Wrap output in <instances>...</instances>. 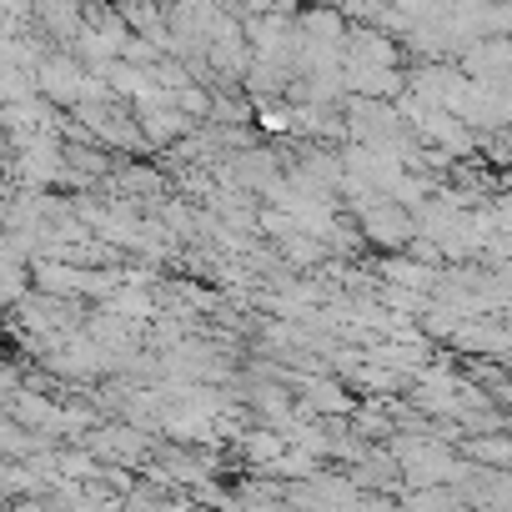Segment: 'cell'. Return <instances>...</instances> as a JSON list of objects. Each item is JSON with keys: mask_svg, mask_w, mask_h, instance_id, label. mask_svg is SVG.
I'll return each instance as SVG.
<instances>
[{"mask_svg": "<svg viewBox=\"0 0 512 512\" xmlns=\"http://www.w3.org/2000/svg\"><path fill=\"white\" fill-rule=\"evenodd\" d=\"M297 392H302V412L312 417H337V412H357L347 387L337 377H297Z\"/></svg>", "mask_w": 512, "mask_h": 512, "instance_id": "obj_2", "label": "cell"}, {"mask_svg": "<svg viewBox=\"0 0 512 512\" xmlns=\"http://www.w3.org/2000/svg\"><path fill=\"white\" fill-rule=\"evenodd\" d=\"M387 282H392V292H432L437 287V272L427 267V262H417V256H387V262L377 267Z\"/></svg>", "mask_w": 512, "mask_h": 512, "instance_id": "obj_3", "label": "cell"}, {"mask_svg": "<svg viewBox=\"0 0 512 512\" xmlns=\"http://www.w3.org/2000/svg\"><path fill=\"white\" fill-rule=\"evenodd\" d=\"M91 447H96V457H106V462H141L146 452H151V442L136 432V427H111V432H91Z\"/></svg>", "mask_w": 512, "mask_h": 512, "instance_id": "obj_4", "label": "cell"}, {"mask_svg": "<svg viewBox=\"0 0 512 512\" xmlns=\"http://www.w3.org/2000/svg\"><path fill=\"white\" fill-rule=\"evenodd\" d=\"M352 211H357V231H362L372 246H382V251H402V246L417 241V211H407V206L392 201V196L367 191V196L352 201Z\"/></svg>", "mask_w": 512, "mask_h": 512, "instance_id": "obj_1", "label": "cell"}, {"mask_svg": "<svg viewBox=\"0 0 512 512\" xmlns=\"http://www.w3.org/2000/svg\"><path fill=\"white\" fill-rule=\"evenodd\" d=\"M357 437H392V427L382 422L377 407H362V412H357Z\"/></svg>", "mask_w": 512, "mask_h": 512, "instance_id": "obj_7", "label": "cell"}, {"mask_svg": "<svg viewBox=\"0 0 512 512\" xmlns=\"http://www.w3.org/2000/svg\"><path fill=\"white\" fill-rule=\"evenodd\" d=\"M287 447H292V442H287L277 427H256V432H246V437H241V452H246V462H251V467H262V472H267V467H272V462H277Z\"/></svg>", "mask_w": 512, "mask_h": 512, "instance_id": "obj_5", "label": "cell"}, {"mask_svg": "<svg viewBox=\"0 0 512 512\" xmlns=\"http://www.w3.org/2000/svg\"><path fill=\"white\" fill-rule=\"evenodd\" d=\"M312 6H332V11H342V6H347V0H312Z\"/></svg>", "mask_w": 512, "mask_h": 512, "instance_id": "obj_8", "label": "cell"}, {"mask_svg": "<svg viewBox=\"0 0 512 512\" xmlns=\"http://www.w3.org/2000/svg\"><path fill=\"white\" fill-rule=\"evenodd\" d=\"M467 452L477 462H497V467H512V437H467Z\"/></svg>", "mask_w": 512, "mask_h": 512, "instance_id": "obj_6", "label": "cell"}]
</instances>
